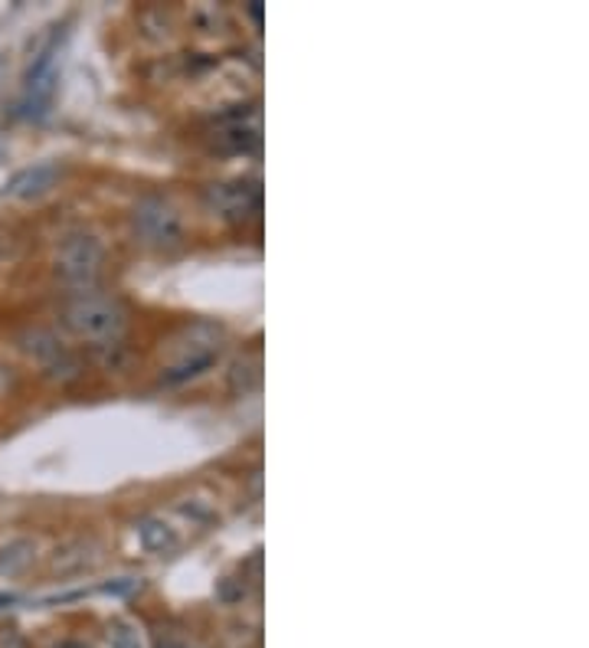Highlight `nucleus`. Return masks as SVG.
<instances>
[{"label":"nucleus","instance_id":"obj_5","mask_svg":"<svg viewBox=\"0 0 589 648\" xmlns=\"http://www.w3.org/2000/svg\"><path fill=\"white\" fill-rule=\"evenodd\" d=\"M56 177H60V167L50 164V161H46V164L23 167L20 174L10 177L7 197H13V200H33V197H40V194H46V191L56 184Z\"/></svg>","mask_w":589,"mask_h":648},{"label":"nucleus","instance_id":"obj_6","mask_svg":"<svg viewBox=\"0 0 589 648\" xmlns=\"http://www.w3.org/2000/svg\"><path fill=\"white\" fill-rule=\"evenodd\" d=\"M30 551H33V547H30L27 541H13V544L0 547V574L3 576L20 574V570L33 560V554H30Z\"/></svg>","mask_w":589,"mask_h":648},{"label":"nucleus","instance_id":"obj_4","mask_svg":"<svg viewBox=\"0 0 589 648\" xmlns=\"http://www.w3.org/2000/svg\"><path fill=\"white\" fill-rule=\"evenodd\" d=\"M135 223L147 243L154 246H174L180 243V216L174 214L164 200H145L135 210Z\"/></svg>","mask_w":589,"mask_h":648},{"label":"nucleus","instance_id":"obj_3","mask_svg":"<svg viewBox=\"0 0 589 648\" xmlns=\"http://www.w3.org/2000/svg\"><path fill=\"white\" fill-rule=\"evenodd\" d=\"M102 266H105V249H102V243L92 239V236H70V239L60 246L56 272H60L70 286L89 288L99 276H102Z\"/></svg>","mask_w":589,"mask_h":648},{"label":"nucleus","instance_id":"obj_1","mask_svg":"<svg viewBox=\"0 0 589 648\" xmlns=\"http://www.w3.org/2000/svg\"><path fill=\"white\" fill-rule=\"evenodd\" d=\"M63 328L75 335L79 341L92 344H112L122 338L128 325V308L115 295H99V291H75L63 301Z\"/></svg>","mask_w":589,"mask_h":648},{"label":"nucleus","instance_id":"obj_7","mask_svg":"<svg viewBox=\"0 0 589 648\" xmlns=\"http://www.w3.org/2000/svg\"><path fill=\"white\" fill-rule=\"evenodd\" d=\"M108 642L115 648H145L142 646V636H138L135 629H125V626H115V629L108 632Z\"/></svg>","mask_w":589,"mask_h":648},{"label":"nucleus","instance_id":"obj_2","mask_svg":"<svg viewBox=\"0 0 589 648\" xmlns=\"http://www.w3.org/2000/svg\"><path fill=\"white\" fill-rule=\"evenodd\" d=\"M63 40L66 33L63 30H53L46 37V43L37 50L27 79H23V109L30 119H40L46 115L50 102H53V92H56V79H60V50H63Z\"/></svg>","mask_w":589,"mask_h":648}]
</instances>
